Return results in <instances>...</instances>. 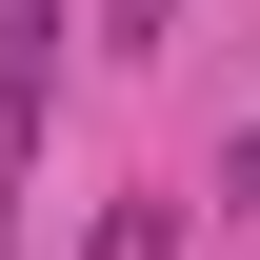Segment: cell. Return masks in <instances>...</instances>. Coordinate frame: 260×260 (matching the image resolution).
Masks as SVG:
<instances>
[{"mask_svg":"<svg viewBox=\"0 0 260 260\" xmlns=\"http://www.w3.org/2000/svg\"><path fill=\"white\" fill-rule=\"evenodd\" d=\"M60 40H80V0H0V200H20L40 120H60Z\"/></svg>","mask_w":260,"mask_h":260,"instance_id":"1","label":"cell"},{"mask_svg":"<svg viewBox=\"0 0 260 260\" xmlns=\"http://www.w3.org/2000/svg\"><path fill=\"white\" fill-rule=\"evenodd\" d=\"M160 20H180V0H100V40H120V60H140V40H160Z\"/></svg>","mask_w":260,"mask_h":260,"instance_id":"2","label":"cell"},{"mask_svg":"<svg viewBox=\"0 0 260 260\" xmlns=\"http://www.w3.org/2000/svg\"><path fill=\"white\" fill-rule=\"evenodd\" d=\"M240 200H260V100H240Z\"/></svg>","mask_w":260,"mask_h":260,"instance_id":"3","label":"cell"},{"mask_svg":"<svg viewBox=\"0 0 260 260\" xmlns=\"http://www.w3.org/2000/svg\"><path fill=\"white\" fill-rule=\"evenodd\" d=\"M0 240H20V200H0Z\"/></svg>","mask_w":260,"mask_h":260,"instance_id":"4","label":"cell"}]
</instances>
